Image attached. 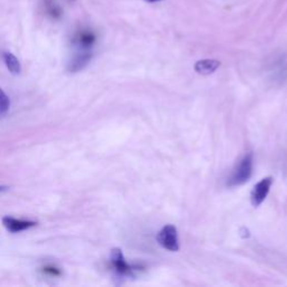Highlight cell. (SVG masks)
<instances>
[{
  "label": "cell",
  "instance_id": "obj_1",
  "mask_svg": "<svg viewBox=\"0 0 287 287\" xmlns=\"http://www.w3.org/2000/svg\"><path fill=\"white\" fill-rule=\"evenodd\" d=\"M252 165H253V154L251 152L247 153L242 157L239 163L236 165L233 173L228 179V185L230 187L240 186L247 183L252 175Z\"/></svg>",
  "mask_w": 287,
  "mask_h": 287
},
{
  "label": "cell",
  "instance_id": "obj_2",
  "mask_svg": "<svg viewBox=\"0 0 287 287\" xmlns=\"http://www.w3.org/2000/svg\"><path fill=\"white\" fill-rule=\"evenodd\" d=\"M156 240L164 249H167L169 251L180 250L178 229L172 224L164 225V227L158 231V234L156 236Z\"/></svg>",
  "mask_w": 287,
  "mask_h": 287
},
{
  "label": "cell",
  "instance_id": "obj_3",
  "mask_svg": "<svg viewBox=\"0 0 287 287\" xmlns=\"http://www.w3.org/2000/svg\"><path fill=\"white\" fill-rule=\"evenodd\" d=\"M110 264L114 270V273L120 277H130L139 268L134 267L126 262L124 253L119 248H113L110 252Z\"/></svg>",
  "mask_w": 287,
  "mask_h": 287
},
{
  "label": "cell",
  "instance_id": "obj_4",
  "mask_svg": "<svg viewBox=\"0 0 287 287\" xmlns=\"http://www.w3.org/2000/svg\"><path fill=\"white\" fill-rule=\"evenodd\" d=\"M273 178L268 176V178H265L262 181H259L258 183L253 186V189L250 193V201L252 207L258 208L265 201V198L267 197L270 191V187L273 185Z\"/></svg>",
  "mask_w": 287,
  "mask_h": 287
},
{
  "label": "cell",
  "instance_id": "obj_5",
  "mask_svg": "<svg viewBox=\"0 0 287 287\" xmlns=\"http://www.w3.org/2000/svg\"><path fill=\"white\" fill-rule=\"evenodd\" d=\"M96 34L90 30H80L75 33L73 37V44L80 51H90L93 44L96 43Z\"/></svg>",
  "mask_w": 287,
  "mask_h": 287
},
{
  "label": "cell",
  "instance_id": "obj_6",
  "mask_svg": "<svg viewBox=\"0 0 287 287\" xmlns=\"http://www.w3.org/2000/svg\"><path fill=\"white\" fill-rule=\"evenodd\" d=\"M3 224H4V227L9 231V233L18 234L32 227H35L37 222L32 221V220L15 219L13 217H9V215H7V217L3 218Z\"/></svg>",
  "mask_w": 287,
  "mask_h": 287
},
{
  "label": "cell",
  "instance_id": "obj_7",
  "mask_svg": "<svg viewBox=\"0 0 287 287\" xmlns=\"http://www.w3.org/2000/svg\"><path fill=\"white\" fill-rule=\"evenodd\" d=\"M92 59V52L91 51H80L75 53V55L69 63V70L71 72H79L83 70L85 66L90 63Z\"/></svg>",
  "mask_w": 287,
  "mask_h": 287
},
{
  "label": "cell",
  "instance_id": "obj_8",
  "mask_svg": "<svg viewBox=\"0 0 287 287\" xmlns=\"http://www.w3.org/2000/svg\"><path fill=\"white\" fill-rule=\"evenodd\" d=\"M221 62L218 60H211V59H206V60H200L197 61L194 65V70L197 72L198 74L202 75H209L214 73L217 71Z\"/></svg>",
  "mask_w": 287,
  "mask_h": 287
},
{
  "label": "cell",
  "instance_id": "obj_9",
  "mask_svg": "<svg viewBox=\"0 0 287 287\" xmlns=\"http://www.w3.org/2000/svg\"><path fill=\"white\" fill-rule=\"evenodd\" d=\"M3 60L5 64H6L9 72L14 75H17L21 72V65L19 60L15 56L13 53L10 52H4L3 53Z\"/></svg>",
  "mask_w": 287,
  "mask_h": 287
},
{
  "label": "cell",
  "instance_id": "obj_10",
  "mask_svg": "<svg viewBox=\"0 0 287 287\" xmlns=\"http://www.w3.org/2000/svg\"><path fill=\"white\" fill-rule=\"evenodd\" d=\"M10 109V99L2 89H0V117L6 116Z\"/></svg>",
  "mask_w": 287,
  "mask_h": 287
},
{
  "label": "cell",
  "instance_id": "obj_11",
  "mask_svg": "<svg viewBox=\"0 0 287 287\" xmlns=\"http://www.w3.org/2000/svg\"><path fill=\"white\" fill-rule=\"evenodd\" d=\"M46 9L47 13L52 16L53 18H59L61 15H62V12H61V8L58 6L56 4L53 3L52 0H46Z\"/></svg>",
  "mask_w": 287,
  "mask_h": 287
},
{
  "label": "cell",
  "instance_id": "obj_12",
  "mask_svg": "<svg viewBox=\"0 0 287 287\" xmlns=\"http://www.w3.org/2000/svg\"><path fill=\"white\" fill-rule=\"evenodd\" d=\"M7 189H8V186H6V185H0V192H3V191L7 190Z\"/></svg>",
  "mask_w": 287,
  "mask_h": 287
},
{
  "label": "cell",
  "instance_id": "obj_13",
  "mask_svg": "<svg viewBox=\"0 0 287 287\" xmlns=\"http://www.w3.org/2000/svg\"><path fill=\"white\" fill-rule=\"evenodd\" d=\"M145 2H148V3H159V2H163V0H145Z\"/></svg>",
  "mask_w": 287,
  "mask_h": 287
}]
</instances>
